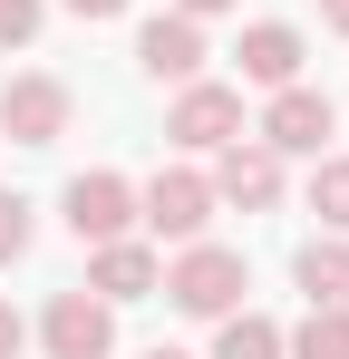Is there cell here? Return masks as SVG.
Instances as JSON below:
<instances>
[{
  "label": "cell",
  "instance_id": "8",
  "mask_svg": "<svg viewBox=\"0 0 349 359\" xmlns=\"http://www.w3.org/2000/svg\"><path fill=\"white\" fill-rule=\"evenodd\" d=\"M136 68L146 78H204V20H184V10H156L146 29H136Z\"/></svg>",
  "mask_w": 349,
  "mask_h": 359
},
{
  "label": "cell",
  "instance_id": "22",
  "mask_svg": "<svg viewBox=\"0 0 349 359\" xmlns=\"http://www.w3.org/2000/svg\"><path fill=\"white\" fill-rule=\"evenodd\" d=\"M146 359H184V350H146Z\"/></svg>",
  "mask_w": 349,
  "mask_h": 359
},
{
  "label": "cell",
  "instance_id": "3",
  "mask_svg": "<svg viewBox=\"0 0 349 359\" xmlns=\"http://www.w3.org/2000/svg\"><path fill=\"white\" fill-rule=\"evenodd\" d=\"M330 126H340V117H330V97L291 78V88H272V107H262L252 136H262L272 156H330Z\"/></svg>",
  "mask_w": 349,
  "mask_h": 359
},
{
  "label": "cell",
  "instance_id": "9",
  "mask_svg": "<svg viewBox=\"0 0 349 359\" xmlns=\"http://www.w3.org/2000/svg\"><path fill=\"white\" fill-rule=\"evenodd\" d=\"M126 224H136V184L126 175H78L68 184V233L78 243H116Z\"/></svg>",
  "mask_w": 349,
  "mask_h": 359
},
{
  "label": "cell",
  "instance_id": "4",
  "mask_svg": "<svg viewBox=\"0 0 349 359\" xmlns=\"http://www.w3.org/2000/svg\"><path fill=\"white\" fill-rule=\"evenodd\" d=\"M136 214H146L165 243H204V224H214V175H194V165H165V175L136 194Z\"/></svg>",
  "mask_w": 349,
  "mask_h": 359
},
{
  "label": "cell",
  "instance_id": "1",
  "mask_svg": "<svg viewBox=\"0 0 349 359\" xmlns=\"http://www.w3.org/2000/svg\"><path fill=\"white\" fill-rule=\"evenodd\" d=\"M156 292H165L174 311H194V320H224V311H242L252 272H242V252H224V243H184L174 272L156 282Z\"/></svg>",
  "mask_w": 349,
  "mask_h": 359
},
{
  "label": "cell",
  "instance_id": "15",
  "mask_svg": "<svg viewBox=\"0 0 349 359\" xmlns=\"http://www.w3.org/2000/svg\"><path fill=\"white\" fill-rule=\"evenodd\" d=\"M282 359H349V311H310L282 340Z\"/></svg>",
  "mask_w": 349,
  "mask_h": 359
},
{
  "label": "cell",
  "instance_id": "18",
  "mask_svg": "<svg viewBox=\"0 0 349 359\" xmlns=\"http://www.w3.org/2000/svg\"><path fill=\"white\" fill-rule=\"evenodd\" d=\"M20 350H29V320H20V311L0 301V359H20Z\"/></svg>",
  "mask_w": 349,
  "mask_h": 359
},
{
  "label": "cell",
  "instance_id": "5",
  "mask_svg": "<svg viewBox=\"0 0 349 359\" xmlns=\"http://www.w3.org/2000/svg\"><path fill=\"white\" fill-rule=\"evenodd\" d=\"M39 340H49V359H107V350H116V301H97V292H58L49 320H39Z\"/></svg>",
  "mask_w": 349,
  "mask_h": 359
},
{
  "label": "cell",
  "instance_id": "2",
  "mask_svg": "<svg viewBox=\"0 0 349 359\" xmlns=\"http://www.w3.org/2000/svg\"><path fill=\"white\" fill-rule=\"evenodd\" d=\"M68 107H78V97L58 88L49 68H29V78L0 88V136H10V146H58V136H68Z\"/></svg>",
  "mask_w": 349,
  "mask_h": 359
},
{
  "label": "cell",
  "instance_id": "20",
  "mask_svg": "<svg viewBox=\"0 0 349 359\" xmlns=\"http://www.w3.org/2000/svg\"><path fill=\"white\" fill-rule=\"evenodd\" d=\"M174 10H184V20H214V10H233V0H174Z\"/></svg>",
  "mask_w": 349,
  "mask_h": 359
},
{
  "label": "cell",
  "instance_id": "14",
  "mask_svg": "<svg viewBox=\"0 0 349 359\" xmlns=\"http://www.w3.org/2000/svg\"><path fill=\"white\" fill-rule=\"evenodd\" d=\"M310 214L330 233H349V156H310Z\"/></svg>",
  "mask_w": 349,
  "mask_h": 359
},
{
  "label": "cell",
  "instance_id": "12",
  "mask_svg": "<svg viewBox=\"0 0 349 359\" xmlns=\"http://www.w3.org/2000/svg\"><path fill=\"white\" fill-rule=\"evenodd\" d=\"M301 292H310V311H349V243H310L301 252Z\"/></svg>",
  "mask_w": 349,
  "mask_h": 359
},
{
  "label": "cell",
  "instance_id": "11",
  "mask_svg": "<svg viewBox=\"0 0 349 359\" xmlns=\"http://www.w3.org/2000/svg\"><path fill=\"white\" fill-rule=\"evenodd\" d=\"M233 59H242L252 88H291V78H301V29H291V20H252Z\"/></svg>",
  "mask_w": 349,
  "mask_h": 359
},
{
  "label": "cell",
  "instance_id": "6",
  "mask_svg": "<svg viewBox=\"0 0 349 359\" xmlns=\"http://www.w3.org/2000/svg\"><path fill=\"white\" fill-rule=\"evenodd\" d=\"M165 136H174V146H194V156H214V146H233V136H242V97H233V88H214V78H184V97H174Z\"/></svg>",
  "mask_w": 349,
  "mask_h": 359
},
{
  "label": "cell",
  "instance_id": "21",
  "mask_svg": "<svg viewBox=\"0 0 349 359\" xmlns=\"http://www.w3.org/2000/svg\"><path fill=\"white\" fill-rule=\"evenodd\" d=\"M320 20H330V29H340V39H349V0H320Z\"/></svg>",
  "mask_w": 349,
  "mask_h": 359
},
{
  "label": "cell",
  "instance_id": "13",
  "mask_svg": "<svg viewBox=\"0 0 349 359\" xmlns=\"http://www.w3.org/2000/svg\"><path fill=\"white\" fill-rule=\"evenodd\" d=\"M214 359H282V330H272L262 311H224V330H214Z\"/></svg>",
  "mask_w": 349,
  "mask_h": 359
},
{
  "label": "cell",
  "instance_id": "19",
  "mask_svg": "<svg viewBox=\"0 0 349 359\" xmlns=\"http://www.w3.org/2000/svg\"><path fill=\"white\" fill-rule=\"evenodd\" d=\"M68 10H78V20H116L126 0H68Z\"/></svg>",
  "mask_w": 349,
  "mask_h": 359
},
{
  "label": "cell",
  "instance_id": "7",
  "mask_svg": "<svg viewBox=\"0 0 349 359\" xmlns=\"http://www.w3.org/2000/svg\"><path fill=\"white\" fill-rule=\"evenodd\" d=\"M214 156H224V165H214V204H242V214L282 204V156H272L262 136H252V146L233 136V146H214Z\"/></svg>",
  "mask_w": 349,
  "mask_h": 359
},
{
  "label": "cell",
  "instance_id": "17",
  "mask_svg": "<svg viewBox=\"0 0 349 359\" xmlns=\"http://www.w3.org/2000/svg\"><path fill=\"white\" fill-rule=\"evenodd\" d=\"M20 252H29V204L0 194V262H20Z\"/></svg>",
  "mask_w": 349,
  "mask_h": 359
},
{
  "label": "cell",
  "instance_id": "16",
  "mask_svg": "<svg viewBox=\"0 0 349 359\" xmlns=\"http://www.w3.org/2000/svg\"><path fill=\"white\" fill-rule=\"evenodd\" d=\"M39 20H49V0H0V49H29Z\"/></svg>",
  "mask_w": 349,
  "mask_h": 359
},
{
  "label": "cell",
  "instance_id": "10",
  "mask_svg": "<svg viewBox=\"0 0 349 359\" xmlns=\"http://www.w3.org/2000/svg\"><path fill=\"white\" fill-rule=\"evenodd\" d=\"M156 282H165V262H156L146 243H126V233L97 243V262H88V292H97V301H146Z\"/></svg>",
  "mask_w": 349,
  "mask_h": 359
}]
</instances>
